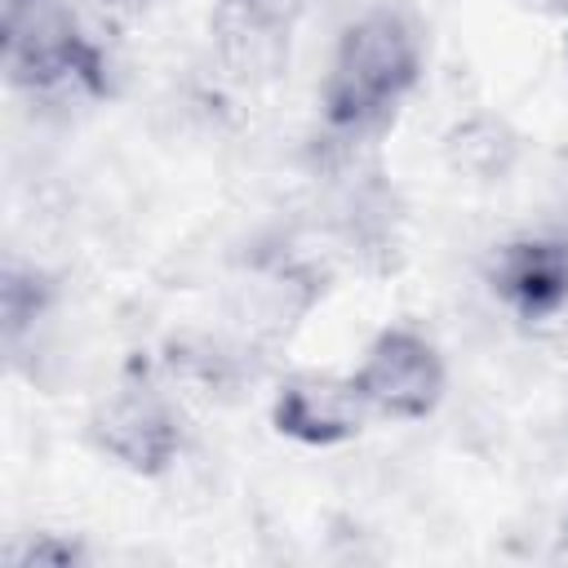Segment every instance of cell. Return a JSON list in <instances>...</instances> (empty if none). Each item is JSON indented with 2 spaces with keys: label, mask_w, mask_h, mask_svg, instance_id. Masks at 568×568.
I'll return each mask as SVG.
<instances>
[{
  "label": "cell",
  "mask_w": 568,
  "mask_h": 568,
  "mask_svg": "<svg viewBox=\"0 0 568 568\" xmlns=\"http://www.w3.org/2000/svg\"><path fill=\"white\" fill-rule=\"evenodd\" d=\"M364 404L382 417H426L444 395V359L413 328H386L364 351V364L351 373Z\"/></svg>",
  "instance_id": "cell-4"
},
{
  "label": "cell",
  "mask_w": 568,
  "mask_h": 568,
  "mask_svg": "<svg viewBox=\"0 0 568 568\" xmlns=\"http://www.w3.org/2000/svg\"><path fill=\"white\" fill-rule=\"evenodd\" d=\"M71 559H80V550L75 546H53L49 537H40L27 550H18V564H71Z\"/></svg>",
  "instance_id": "cell-9"
},
{
  "label": "cell",
  "mask_w": 568,
  "mask_h": 568,
  "mask_svg": "<svg viewBox=\"0 0 568 568\" xmlns=\"http://www.w3.org/2000/svg\"><path fill=\"white\" fill-rule=\"evenodd\" d=\"M564 537H568V524H564Z\"/></svg>",
  "instance_id": "cell-10"
},
{
  "label": "cell",
  "mask_w": 568,
  "mask_h": 568,
  "mask_svg": "<svg viewBox=\"0 0 568 568\" xmlns=\"http://www.w3.org/2000/svg\"><path fill=\"white\" fill-rule=\"evenodd\" d=\"M44 297H49V284H44L36 271H22V266H9V271H4L0 311H4V337H9V342H18L22 328L44 311Z\"/></svg>",
  "instance_id": "cell-8"
},
{
  "label": "cell",
  "mask_w": 568,
  "mask_h": 568,
  "mask_svg": "<svg viewBox=\"0 0 568 568\" xmlns=\"http://www.w3.org/2000/svg\"><path fill=\"white\" fill-rule=\"evenodd\" d=\"M93 444L133 475H160L182 448V426L164 390L146 377H124L89 417Z\"/></svg>",
  "instance_id": "cell-3"
},
{
  "label": "cell",
  "mask_w": 568,
  "mask_h": 568,
  "mask_svg": "<svg viewBox=\"0 0 568 568\" xmlns=\"http://www.w3.org/2000/svg\"><path fill=\"white\" fill-rule=\"evenodd\" d=\"M217 36L235 67H244L240 75H271V67L284 53V31L262 0H226L217 13Z\"/></svg>",
  "instance_id": "cell-7"
},
{
  "label": "cell",
  "mask_w": 568,
  "mask_h": 568,
  "mask_svg": "<svg viewBox=\"0 0 568 568\" xmlns=\"http://www.w3.org/2000/svg\"><path fill=\"white\" fill-rule=\"evenodd\" d=\"M422 75V31L404 9H368L359 13L333 49L320 106L324 120L342 133L382 129L395 106L413 93Z\"/></svg>",
  "instance_id": "cell-1"
},
{
  "label": "cell",
  "mask_w": 568,
  "mask_h": 568,
  "mask_svg": "<svg viewBox=\"0 0 568 568\" xmlns=\"http://www.w3.org/2000/svg\"><path fill=\"white\" fill-rule=\"evenodd\" d=\"M368 404L355 390V377H333V373H297L280 386L271 404V422L280 435L328 448L342 439H355L368 422Z\"/></svg>",
  "instance_id": "cell-5"
},
{
  "label": "cell",
  "mask_w": 568,
  "mask_h": 568,
  "mask_svg": "<svg viewBox=\"0 0 568 568\" xmlns=\"http://www.w3.org/2000/svg\"><path fill=\"white\" fill-rule=\"evenodd\" d=\"M493 293L524 320H550L568 306V244L546 235L510 240L488 266Z\"/></svg>",
  "instance_id": "cell-6"
},
{
  "label": "cell",
  "mask_w": 568,
  "mask_h": 568,
  "mask_svg": "<svg viewBox=\"0 0 568 568\" xmlns=\"http://www.w3.org/2000/svg\"><path fill=\"white\" fill-rule=\"evenodd\" d=\"M4 71L31 93H106V58L67 0H4Z\"/></svg>",
  "instance_id": "cell-2"
}]
</instances>
